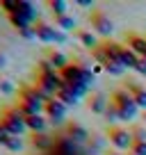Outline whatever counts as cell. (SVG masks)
Here are the masks:
<instances>
[{
  "mask_svg": "<svg viewBox=\"0 0 146 155\" xmlns=\"http://www.w3.org/2000/svg\"><path fill=\"white\" fill-rule=\"evenodd\" d=\"M0 126L5 128L9 135H14V137H21L25 130H28V126H25V116L18 112L16 105L2 107V112H0Z\"/></svg>",
  "mask_w": 146,
  "mask_h": 155,
  "instance_id": "3957f363",
  "label": "cell"
},
{
  "mask_svg": "<svg viewBox=\"0 0 146 155\" xmlns=\"http://www.w3.org/2000/svg\"><path fill=\"white\" fill-rule=\"evenodd\" d=\"M105 116L110 119V121H119V110L110 103V107H107V112H105Z\"/></svg>",
  "mask_w": 146,
  "mask_h": 155,
  "instance_id": "484cf974",
  "label": "cell"
},
{
  "mask_svg": "<svg viewBox=\"0 0 146 155\" xmlns=\"http://www.w3.org/2000/svg\"><path fill=\"white\" fill-rule=\"evenodd\" d=\"M30 144H32L34 148H39V150H50L57 141H55V137L46 135V132H34V135L30 137Z\"/></svg>",
  "mask_w": 146,
  "mask_h": 155,
  "instance_id": "5bb4252c",
  "label": "cell"
},
{
  "mask_svg": "<svg viewBox=\"0 0 146 155\" xmlns=\"http://www.w3.org/2000/svg\"><path fill=\"white\" fill-rule=\"evenodd\" d=\"M82 73H85L82 62H71L68 66H64L59 71V78H62L64 82H82Z\"/></svg>",
  "mask_w": 146,
  "mask_h": 155,
  "instance_id": "9c48e42d",
  "label": "cell"
},
{
  "mask_svg": "<svg viewBox=\"0 0 146 155\" xmlns=\"http://www.w3.org/2000/svg\"><path fill=\"white\" fill-rule=\"evenodd\" d=\"M130 153H132V155H146V139H135Z\"/></svg>",
  "mask_w": 146,
  "mask_h": 155,
  "instance_id": "603a6c76",
  "label": "cell"
},
{
  "mask_svg": "<svg viewBox=\"0 0 146 155\" xmlns=\"http://www.w3.org/2000/svg\"><path fill=\"white\" fill-rule=\"evenodd\" d=\"M32 30H34V37L39 41H46V44H55L57 41V28L46 23V21H37L32 25Z\"/></svg>",
  "mask_w": 146,
  "mask_h": 155,
  "instance_id": "52a82bcc",
  "label": "cell"
},
{
  "mask_svg": "<svg viewBox=\"0 0 146 155\" xmlns=\"http://www.w3.org/2000/svg\"><path fill=\"white\" fill-rule=\"evenodd\" d=\"M44 116L53 126H62L64 119H66V105L57 98H50V101L44 103Z\"/></svg>",
  "mask_w": 146,
  "mask_h": 155,
  "instance_id": "5b68a950",
  "label": "cell"
},
{
  "mask_svg": "<svg viewBox=\"0 0 146 155\" xmlns=\"http://www.w3.org/2000/svg\"><path fill=\"white\" fill-rule=\"evenodd\" d=\"M135 71H137V73H141V75H146V59H139V64H137Z\"/></svg>",
  "mask_w": 146,
  "mask_h": 155,
  "instance_id": "f1b7e54d",
  "label": "cell"
},
{
  "mask_svg": "<svg viewBox=\"0 0 146 155\" xmlns=\"http://www.w3.org/2000/svg\"><path fill=\"white\" fill-rule=\"evenodd\" d=\"M46 59H48V62L53 64L57 71H62L64 66H68V64H71V62H68V57L62 53V50H57V48H48V50H46Z\"/></svg>",
  "mask_w": 146,
  "mask_h": 155,
  "instance_id": "9a60e30c",
  "label": "cell"
},
{
  "mask_svg": "<svg viewBox=\"0 0 146 155\" xmlns=\"http://www.w3.org/2000/svg\"><path fill=\"white\" fill-rule=\"evenodd\" d=\"M2 66H5V55L0 53V68H2Z\"/></svg>",
  "mask_w": 146,
  "mask_h": 155,
  "instance_id": "d6a6232c",
  "label": "cell"
},
{
  "mask_svg": "<svg viewBox=\"0 0 146 155\" xmlns=\"http://www.w3.org/2000/svg\"><path fill=\"white\" fill-rule=\"evenodd\" d=\"M9 137H14V135H9V132H7V130H5V128L0 126V144L5 146V144H7V141H9Z\"/></svg>",
  "mask_w": 146,
  "mask_h": 155,
  "instance_id": "83f0119b",
  "label": "cell"
},
{
  "mask_svg": "<svg viewBox=\"0 0 146 155\" xmlns=\"http://www.w3.org/2000/svg\"><path fill=\"white\" fill-rule=\"evenodd\" d=\"M139 121H141V126L146 128V112H141V116H139Z\"/></svg>",
  "mask_w": 146,
  "mask_h": 155,
  "instance_id": "4dcf8cb0",
  "label": "cell"
},
{
  "mask_svg": "<svg viewBox=\"0 0 146 155\" xmlns=\"http://www.w3.org/2000/svg\"><path fill=\"white\" fill-rule=\"evenodd\" d=\"M103 68H105V71L110 73V75H121V73L126 71V68H123L121 64H117V62H110L107 66H103Z\"/></svg>",
  "mask_w": 146,
  "mask_h": 155,
  "instance_id": "d4e9b609",
  "label": "cell"
},
{
  "mask_svg": "<svg viewBox=\"0 0 146 155\" xmlns=\"http://www.w3.org/2000/svg\"><path fill=\"white\" fill-rule=\"evenodd\" d=\"M0 91L2 94H12L14 91V84H12L9 80H0Z\"/></svg>",
  "mask_w": 146,
  "mask_h": 155,
  "instance_id": "4316f807",
  "label": "cell"
},
{
  "mask_svg": "<svg viewBox=\"0 0 146 155\" xmlns=\"http://www.w3.org/2000/svg\"><path fill=\"white\" fill-rule=\"evenodd\" d=\"M126 46L137 55V57H141V59L146 57V37L130 32V34H126Z\"/></svg>",
  "mask_w": 146,
  "mask_h": 155,
  "instance_id": "8fae6325",
  "label": "cell"
},
{
  "mask_svg": "<svg viewBox=\"0 0 146 155\" xmlns=\"http://www.w3.org/2000/svg\"><path fill=\"white\" fill-rule=\"evenodd\" d=\"M55 28L57 30H62V32H66V30H73L75 28V21H73V16H57V18H55ZM78 30V28H75Z\"/></svg>",
  "mask_w": 146,
  "mask_h": 155,
  "instance_id": "44dd1931",
  "label": "cell"
},
{
  "mask_svg": "<svg viewBox=\"0 0 146 155\" xmlns=\"http://www.w3.org/2000/svg\"><path fill=\"white\" fill-rule=\"evenodd\" d=\"M21 146H23V141H21V137H9V141L5 144L7 150H14V153H18Z\"/></svg>",
  "mask_w": 146,
  "mask_h": 155,
  "instance_id": "cb8c5ba5",
  "label": "cell"
},
{
  "mask_svg": "<svg viewBox=\"0 0 146 155\" xmlns=\"http://www.w3.org/2000/svg\"><path fill=\"white\" fill-rule=\"evenodd\" d=\"M64 137L66 139H71L73 144H85V141H89V132L87 128H82L80 123H66V128H64Z\"/></svg>",
  "mask_w": 146,
  "mask_h": 155,
  "instance_id": "30bf717a",
  "label": "cell"
},
{
  "mask_svg": "<svg viewBox=\"0 0 146 155\" xmlns=\"http://www.w3.org/2000/svg\"><path fill=\"white\" fill-rule=\"evenodd\" d=\"M80 7H91V0H78Z\"/></svg>",
  "mask_w": 146,
  "mask_h": 155,
  "instance_id": "f546056e",
  "label": "cell"
},
{
  "mask_svg": "<svg viewBox=\"0 0 146 155\" xmlns=\"http://www.w3.org/2000/svg\"><path fill=\"white\" fill-rule=\"evenodd\" d=\"M46 5H48V9L55 14V18H57V16H66V7H68L66 0H48Z\"/></svg>",
  "mask_w": 146,
  "mask_h": 155,
  "instance_id": "d6986e66",
  "label": "cell"
},
{
  "mask_svg": "<svg viewBox=\"0 0 146 155\" xmlns=\"http://www.w3.org/2000/svg\"><path fill=\"white\" fill-rule=\"evenodd\" d=\"M75 39H78L85 48H89V50H96L98 46H101V44H98V39H96V34H94L91 30H87V28H78V30H75Z\"/></svg>",
  "mask_w": 146,
  "mask_h": 155,
  "instance_id": "4fadbf2b",
  "label": "cell"
},
{
  "mask_svg": "<svg viewBox=\"0 0 146 155\" xmlns=\"http://www.w3.org/2000/svg\"><path fill=\"white\" fill-rule=\"evenodd\" d=\"M105 155H123V153H121V150H107Z\"/></svg>",
  "mask_w": 146,
  "mask_h": 155,
  "instance_id": "1f68e13d",
  "label": "cell"
},
{
  "mask_svg": "<svg viewBox=\"0 0 146 155\" xmlns=\"http://www.w3.org/2000/svg\"><path fill=\"white\" fill-rule=\"evenodd\" d=\"M64 87L68 89L71 94H75L78 98H82V96H87V91H89V87L85 82H64Z\"/></svg>",
  "mask_w": 146,
  "mask_h": 155,
  "instance_id": "7402d4cb",
  "label": "cell"
},
{
  "mask_svg": "<svg viewBox=\"0 0 146 155\" xmlns=\"http://www.w3.org/2000/svg\"><path fill=\"white\" fill-rule=\"evenodd\" d=\"M16 16H21V18L30 21V23H37V9H34V5L30 2V0H18V12H16Z\"/></svg>",
  "mask_w": 146,
  "mask_h": 155,
  "instance_id": "2e32d148",
  "label": "cell"
},
{
  "mask_svg": "<svg viewBox=\"0 0 146 155\" xmlns=\"http://www.w3.org/2000/svg\"><path fill=\"white\" fill-rule=\"evenodd\" d=\"M110 103L119 110V121H135L137 114H139V107L132 101V96L126 91V89H117L110 96Z\"/></svg>",
  "mask_w": 146,
  "mask_h": 155,
  "instance_id": "7a4b0ae2",
  "label": "cell"
},
{
  "mask_svg": "<svg viewBox=\"0 0 146 155\" xmlns=\"http://www.w3.org/2000/svg\"><path fill=\"white\" fill-rule=\"evenodd\" d=\"M44 98L34 89V84H23L18 89V98H16V107L23 116H34L44 112Z\"/></svg>",
  "mask_w": 146,
  "mask_h": 155,
  "instance_id": "6da1fadb",
  "label": "cell"
},
{
  "mask_svg": "<svg viewBox=\"0 0 146 155\" xmlns=\"http://www.w3.org/2000/svg\"><path fill=\"white\" fill-rule=\"evenodd\" d=\"M55 98H57V101H62L66 107H68V105H78V96H75V94H71L66 87H64V89H59V91L55 94Z\"/></svg>",
  "mask_w": 146,
  "mask_h": 155,
  "instance_id": "ffe728a7",
  "label": "cell"
},
{
  "mask_svg": "<svg viewBox=\"0 0 146 155\" xmlns=\"http://www.w3.org/2000/svg\"><path fill=\"white\" fill-rule=\"evenodd\" d=\"M139 59H141V57H137V55L132 53V50L128 48L126 44H123V53H121V66H123V68H130V71H135L137 64H139Z\"/></svg>",
  "mask_w": 146,
  "mask_h": 155,
  "instance_id": "ac0fdd59",
  "label": "cell"
},
{
  "mask_svg": "<svg viewBox=\"0 0 146 155\" xmlns=\"http://www.w3.org/2000/svg\"><path fill=\"white\" fill-rule=\"evenodd\" d=\"M126 91L132 96V101L137 103V107H139L141 112H146V87L135 84V82H128L126 84Z\"/></svg>",
  "mask_w": 146,
  "mask_h": 155,
  "instance_id": "7c38bea8",
  "label": "cell"
},
{
  "mask_svg": "<svg viewBox=\"0 0 146 155\" xmlns=\"http://www.w3.org/2000/svg\"><path fill=\"white\" fill-rule=\"evenodd\" d=\"M89 25H91V30L96 34H101V37H110V32H112V18L105 14L103 9H94L91 14H89Z\"/></svg>",
  "mask_w": 146,
  "mask_h": 155,
  "instance_id": "8992f818",
  "label": "cell"
},
{
  "mask_svg": "<svg viewBox=\"0 0 146 155\" xmlns=\"http://www.w3.org/2000/svg\"><path fill=\"white\" fill-rule=\"evenodd\" d=\"M25 126H28V130L32 132H44L46 126H48V119H46L44 114H34V116H25Z\"/></svg>",
  "mask_w": 146,
  "mask_h": 155,
  "instance_id": "e0dca14e",
  "label": "cell"
},
{
  "mask_svg": "<svg viewBox=\"0 0 146 155\" xmlns=\"http://www.w3.org/2000/svg\"><path fill=\"white\" fill-rule=\"evenodd\" d=\"M130 155H132V153H130Z\"/></svg>",
  "mask_w": 146,
  "mask_h": 155,
  "instance_id": "836d02e7",
  "label": "cell"
},
{
  "mask_svg": "<svg viewBox=\"0 0 146 155\" xmlns=\"http://www.w3.org/2000/svg\"><path fill=\"white\" fill-rule=\"evenodd\" d=\"M87 107H89V112H94V114H105L107 107H110V98H107L103 91H91L87 96Z\"/></svg>",
  "mask_w": 146,
  "mask_h": 155,
  "instance_id": "ba28073f",
  "label": "cell"
},
{
  "mask_svg": "<svg viewBox=\"0 0 146 155\" xmlns=\"http://www.w3.org/2000/svg\"><path fill=\"white\" fill-rule=\"evenodd\" d=\"M107 141L112 144L114 150H130L132 144H135V137H132V130H128V128L123 126H110L105 132Z\"/></svg>",
  "mask_w": 146,
  "mask_h": 155,
  "instance_id": "277c9868",
  "label": "cell"
}]
</instances>
